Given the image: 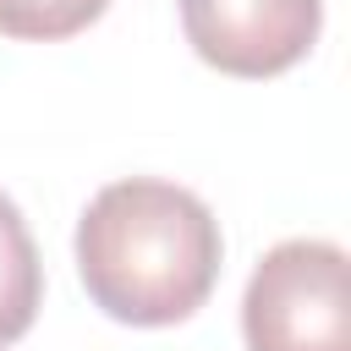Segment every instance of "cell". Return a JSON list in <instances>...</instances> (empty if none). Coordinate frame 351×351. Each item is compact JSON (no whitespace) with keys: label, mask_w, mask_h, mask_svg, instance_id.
<instances>
[{"label":"cell","mask_w":351,"mask_h":351,"mask_svg":"<svg viewBox=\"0 0 351 351\" xmlns=\"http://www.w3.org/2000/svg\"><path fill=\"white\" fill-rule=\"evenodd\" d=\"M44 302V263L22 208L0 192V346H16Z\"/></svg>","instance_id":"4"},{"label":"cell","mask_w":351,"mask_h":351,"mask_svg":"<svg viewBox=\"0 0 351 351\" xmlns=\"http://www.w3.org/2000/svg\"><path fill=\"white\" fill-rule=\"evenodd\" d=\"M241 335L247 351H351L346 252L318 236L269 247L241 296Z\"/></svg>","instance_id":"2"},{"label":"cell","mask_w":351,"mask_h":351,"mask_svg":"<svg viewBox=\"0 0 351 351\" xmlns=\"http://www.w3.org/2000/svg\"><path fill=\"white\" fill-rule=\"evenodd\" d=\"M181 27L214 71L280 77L318 44L324 0H181Z\"/></svg>","instance_id":"3"},{"label":"cell","mask_w":351,"mask_h":351,"mask_svg":"<svg viewBox=\"0 0 351 351\" xmlns=\"http://www.w3.org/2000/svg\"><path fill=\"white\" fill-rule=\"evenodd\" d=\"M104 5L110 0H0V33L27 44H55L99 22Z\"/></svg>","instance_id":"5"},{"label":"cell","mask_w":351,"mask_h":351,"mask_svg":"<svg viewBox=\"0 0 351 351\" xmlns=\"http://www.w3.org/2000/svg\"><path fill=\"white\" fill-rule=\"evenodd\" d=\"M219 219L176 181L132 176L93 192L77 219V274L88 302L132 329L192 318L219 280Z\"/></svg>","instance_id":"1"}]
</instances>
